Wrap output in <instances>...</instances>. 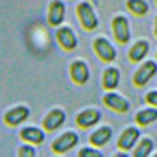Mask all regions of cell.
<instances>
[{
	"label": "cell",
	"mask_w": 157,
	"mask_h": 157,
	"mask_svg": "<svg viewBox=\"0 0 157 157\" xmlns=\"http://www.w3.org/2000/svg\"><path fill=\"white\" fill-rule=\"evenodd\" d=\"M77 13H78L80 23H82V26L85 27V29H88V31L96 29V26H98V18H96V15H95L93 6H91L90 3L82 2L80 5L77 6Z\"/></svg>",
	"instance_id": "6da1fadb"
},
{
	"label": "cell",
	"mask_w": 157,
	"mask_h": 157,
	"mask_svg": "<svg viewBox=\"0 0 157 157\" xmlns=\"http://www.w3.org/2000/svg\"><path fill=\"white\" fill-rule=\"evenodd\" d=\"M155 72H157V64L154 61H147L135 72L133 83L136 85V87H143V85H146L155 75Z\"/></svg>",
	"instance_id": "7a4b0ae2"
},
{
	"label": "cell",
	"mask_w": 157,
	"mask_h": 157,
	"mask_svg": "<svg viewBox=\"0 0 157 157\" xmlns=\"http://www.w3.org/2000/svg\"><path fill=\"white\" fill-rule=\"evenodd\" d=\"M77 143H78L77 133L67 132V133H64V135H61L59 138L55 140V143H53V151L58 152V154H64V152L71 151V149H72Z\"/></svg>",
	"instance_id": "3957f363"
},
{
	"label": "cell",
	"mask_w": 157,
	"mask_h": 157,
	"mask_svg": "<svg viewBox=\"0 0 157 157\" xmlns=\"http://www.w3.org/2000/svg\"><path fill=\"white\" fill-rule=\"evenodd\" d=\"M95 52L98 53L99 58H101L103 61H106V63L114 61V59H116V56H117L116 48L109 44V40H106L103 37H99V39L95 40Z\"/></svg>",
	"instance_id": "277c9868"
},
{
	"label": "cell",
	"mask_w": 157,
	"mask_h": 157,
	"mask_svg": "<svg viewBox=\"0 0 157 157\" xmlns=\"http://www.w3.org/2000/svg\"><path fill=\"white\" fill-rule=\"evenodd\" d=\"M112 31L116 39L120 44H127L128 39H130V26H128V21L125 16H117L112 21Z\"/></svg>",
	"instance_id": "5b68a950"
},
{
	"label": "cell",
	"mask_w": 157,
	"mask_h": 157,
	"mask_svg": "<svg viewBox=\"0 0 157 157\" xmlns=\"http://www.w3.org/2000/svg\"><path fill=\"white\" fill-rule=\"evenodd\" d=\"M26 119H29V109L26 106H18V108H13L5 114V122L10 127H16L19 124H23Z\"/></svg>",
	"instance_id": "8992f818"
},
{
	"label": "cell",
	"mask_w": 157,
	"mask_h": 157,
	"mask_svg": "<svg viewBox=\"0 0 157 157\" xmlns=\"http://www.w3.org/2000/svg\"><path fill=\"white\" fill-rule=\"evenodd\" d=\"M71 75H72L75 83L83 85V83H87L88 77H90V69L83 61H74L71 64Z\"/></svg>",
	"instance_id": "52a82bcc"
},
{
	"label": "cell",
	"mask_w": 157,
	"mask_h": 157,
	"mask_svg": "<svg viewBox=\"0 0 157 157\" xmlns=\"http://www.w3.org/2000/svg\"><path fill=\"white\" fill-rule=\"evenodd\" d=\"M104 104L108 106V108H111L112 111H116V112H127L128 109H130V103L120 95H117V93L104 95Z\"/></svg>",
	"instance_id": "ba28073f"
},
{
	"label": "cell",
	"mask_w": 157,
	"mask_h": 157,
	"mask_svg": "<svg viewBox=\"0 0 157 157\" xmlns=\"http://www.w3.org/2000/svg\"><path fill=\"white\" fill-rule=\"evenodd\" d=\"M99 117H101L99 111H96V109H85V111H82L80 114H78L75 120H77L78 127L90 128V127H93L95 124L99 122Z\"/></svg>",
	"instance_id": "9c48e42d"
},
{
	"label": "cell",
	"mask_w": 157,
	"mask_h": 157,
	"mask_svg": "<svg viewBox=\"0 0 157 157\" xmlns=\"http://www.w3.org/2000/svg\"><path fill=\"white\" fill-rule=\"evenodd\" d=\"M64 15H66V6H64L63 2L59 0H55L50 5V11H48V21L52 26H59L64 19Z\"/></svg>",
	"instance_id": "30bf717a"
},
{
	"label": "cell",
	"mask_w": 157,
	"mask_h": 157,
	"mask_svg": "<svg viewBox=\"0 0 157 157\" xmlns=\"http://www.w3.org/2000/svg\"><path fill=\"white\" fill-rule=\"evenodd\" d=\"M64 120H66V114H64V111L61 109H53L52 112H48L47 114V117L44 120V127H45V130H56V128H59L63 124H64Z\"/></svg>",
	"instance_id": "8fae6325"
},
{
	"label": "cell",
	"mask_w": 157,
	"mask_h": 157,
	"mask_svg": "<svg viewBox=\"0 0 157 157\" xmlns=\"http://www.w3.org/2000/svg\"><path fill=\"white\" fill-rule=\"evenodd\" d=\"M56 37H58L59 45L64 50H74L77 47V37L72 32V29H69V27H61V29H58Z\"/></svg>",
	"instance_id": "7c38bea8"
},
{
	"label": "cell",
	"mask_w": 157,
	"mask_h": 157,
	"mask_svg": "<svg viewBox=\"0 0 157 157\" xmlns=\"http://www.w3.org/2000/svg\"><path fill=\"white\" fill-rule=\"evenodd\" d=\"M140 138V130L135 127H128L127 130L120 135L119 138V147L124 149V151H128V149H132L133 144L136 143V140Z\"/></svg>",
	"instance_id": "4fadbf2b"
},
{
	"label": "cell",
	"mask_w": 157,
	"mask_h": 157,
	"mask_svg": "<svg viewBox=\"0 0 157 157\" xmlns=\"http://www.w3.org/2000/svg\"><path fill=\"white\" fill-rule=\"evenodd\" d=\"M21 138L26 140V141H29V143H34V144H40L42 141L45 140V135L42 130H39V128H35V127H26L21 130Z\"/></svg>",
	"instance_id": "5bb4252c"
},
{
	"label": "cell",
	"mask_w": 157,
	"mask_h": 157,
	"mask_svg": "<svg viewBox=\"0 0 157 157\" xmlns=\"http://www.w3.org/2000/svg\"><path fill=\"white\" fill-rule=\"evenodd\" d=\"M119 78H120V72L116 67H108L103 74V85L106 90H114L119 85Z\"/></svg>",
	"instance_id": "9a60e30c"
},
{
	"label": "cell",
	"mask_w": 157,
	"mask_h": 157,
	"mask_svg": "<svg viewBox=\"0 0 157 157\" xmlns=\"http://www.w3.org/2000/svg\"><path fill=\"white\" fill-rule=\"evenodd\" d=\"M111 136H112L111 128H109V127H101V128H98L96 132L91 133L90 141L93 143L95 146H104L106 143L111 140Z\"/></svg>",
	"instance_id": "2e32d148"
},
{
	"label": "cell",
	"mask_w": 157,
	"mask_h": 157,
	"mask_svg": "<svg viewBox=\"0 0 157 157\" xmlns=\"http://www.w3.org/2000/svg\"><path fill=\"white\" fill-rule=\"evenodd\" d=\"M147 50H149V45H147V42L146 40H140V42H136L132 48H130V59L132 61H135V63H138V61H141L144 56L147 55Z\"/></svg>",
	"instance_id": "e0dca14e"
},
{
	"label": "cell",
	"mask_w": 157,
	"mask_h": 157,
	"mask_svg": "<svg viewBox=\"0 0 157 157\" xmlns=\"http://www.w3.org/2000/svg\"><path fill=\"white\" fill-rule=\"evenodd\" d=\"M154 120H157V109H143L136 114V122L141 127L152 124Z\"/></svg>",
	"instance_id": "ac0fdd59"
},
{
	"label": "cell",
	"mask_w": 157,
	"mask_h": 157,
	"mask_svg": "<svg viewBox=\"0 0 157 157\" xmlns=\"http://www.w3.org/2000/svg\"><path fill=\"white\" fill-rule=\"evenodd\" d=\"M127 6L132 13H135V15H138V16L146 15L147 10H149V6H147V3L144 2V0H128Z\"/></svg>",
	"instance_id": "d6986e66"
},
{
	"label": "cell",
	"mask_w": 157,
	"mask_h": 157,
	"mask_svg": "<svg viewBox=\"0 0 157 157\" xmlns=\"http://www.w3.org/2000/svg\"><path fill=\"white\" fill-rule=\"evenodd\" d=\"M152 147H154L152 141L149 140V138H144V140H141L140 146L135 149V154H133V155H135V157H146V155L151 154Z\"/></svg>",
	"instance_id": "ffe728a7"
},
{
	"label": "cell",
	"mask_w": 157,
	"mask_h": 157,
	"mask_svg": "<svg viewBox=\"0 0 157 157\" xmlns=\"http://www.w3.org/2000/svg\"><path fill=\"white\" fill-rule=\"evenodd\" d=\"M78 155L80 157H99L101 154H99L98 151H95V149H91V147H83V149H80Z\"/></svg>",
	"instance_id": "44dd1931"
},
{
	"label": "cell",
	"mask_w": 157,
	"mask_h": 157,
	"mask_svg": "<svg viewBox=\"0 0 157 157\" xmlns=\"http://www.w3.org/2000/svg\"><path fill=\"white\" fill-rule=\"evenodd\" d=\"M19 155H23V157H32L35 155V149L31 147V146H23L19 149Z\"/></svg>",
	"instance_id": "7402d4cb"
},
{
	"label": "cell",
	"mask_w": 157,
	"mask_h": 157,
	"mask_svg": "<svg viewBox=\"0 0 157 157\" xmlns=\"http://www.w3.org/2000/svg\"><path fill=\"white\" fill-rule=\"evenodd\" d=\"M146 101L157 108V91H149V93L146 95Z\"/></svg>",
	"instance_id": "603a6c76"
},
{
	"label": "cell",
	"mask_w": 157,
	"mask_h": 157,
	"mask_svg": "<svg viewBox=\"0 0 157 157\" xmlns=\"http://www.w3.org/2000/svg\"><path fill=\"white\" fill-rule=\"evenodd\" d=\"M154 31H155V35H157V18H155V27H154Z\"/></svg>",
	"instance_id": "cb8c5ba5"
},
{
	"label": "cell",
	"mask_w": 157,
	"mask_h": 157,
	"mask_svg": "<svg viewBox=\"0 0 157 157\" xmlns=\"http://www.w3.org/2000/svg\"><path fill=\"white\" fill-rule=\"evenodd\" d=\"M155 157H157V155H155Z\"/></svg>",
	"instance_id": "d4e9b609"
}]
</instances>
